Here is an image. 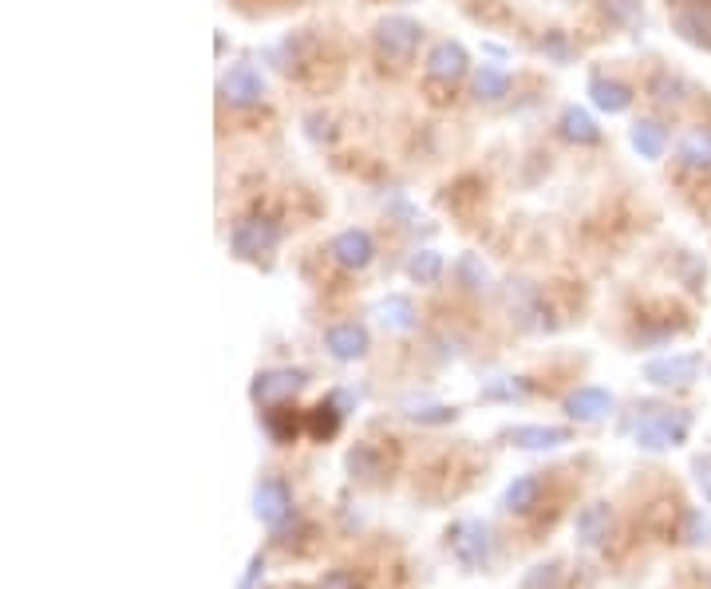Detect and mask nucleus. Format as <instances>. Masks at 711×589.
Masks as SVG:
<instances>
[{
  "label": "nucleus",
  "instance_id": "7",
  "mask_svg": "<svg viewBox=\"0 0 711 589\" xmlns=\"http://www.w3.org/2000/svg\"><path fill=\"white\" fill-rule=\"evenodd\" d=\"M305 384H309V373H305V368H269V373L253 376L249 396L258 403H265V408H273V403H281V400H293Z\"/></svg>",
  "mask_w": 711,
  "mask_h": 589
},
{
  "label": "nucleus",
  "instance_id": "22",
  "mask_svg": "<svg viewBox=\"0 0 711 589\" xmlns=\"http://www.w3.org/2000/svg\"><path fill=\"white\" fill-rule=\"evenodd\" d=\"M537 495H542V479H537V475H518L514 483L506 486V510L526 515V510L537 507Z\"/></svg>",
  "mask_w": 711,
  "mask_h": 589
},
{
  "label": "nucleus",
  "instance_id": "12",
  "mask_svg": "<svg viewBox=\"0 0 711 589\" xmlns=\"http://www.w3.org/2000/svg\"><path fill=\"white\" fill-rule=\"evenodd\" d=\"M613 408H617L613 392H608V388H597V384H585V388L566 396V412H569V420H578V424H597V420H605Z\"/></svg>",
  "mask_w": 711,
  "mask_h": 589
},
{
  "label": "nucleus",
  "instance_id": "11",
  "mask_svg": "<svg viewBox=\"0 0 711 589\" xmlns=\"http://www.w3.org/2000/svg\"><path fill=\"white\" fill-rule=\"evenodd\" d=\"M329 254L341 261L344 269H368L371 258H376V242H371L368 229L352 226V229H341V234L329 242Z\"/></svg>",
  "mask_w": 711,
  "mask_h": 589
},
{
  "label": "nucleus",
  "instance_id": "15",
  "mask_svg": "<svg viewBox=\"0 0 711 589\" xmlns=\"http://www.w3.org/2000/svg\"><path fill=\"white\" fill-rule=\"evenodd\" d=\"M506 439H510L514 447H522V451H554V447L569 444L573 435H569V427L522 424V427H510V432H506Z\"/></svg>",
  "mask_w": 711,
  "mask_h": 589
},
{
  "label": "nucleus",
  "instance_id": "31",
  "mask_svg": "<svg viewBox=\"0 0 711 589\" xmlns=\"http://www.w3.org/2000/svg\"><path fill=\"white\" fill-rule=\"evenodd\" d=\"M561 586V566L557 562H542L522 578V589H557Z\"/></svg>",
  "mask_w": 711,
  "mask_h": 589
},
{
  "label": "nucleus",
  "instance_id": "34",
  "mask_svg": "<svg viewBox=\"0 0 711 589\" xmlns=\"http://www.w3.org/2000/svg\"><path fill=\"white\" fill-rule=\"evenodd\" d=\"M348 467H352V475H364V479L380 475V459H376L371 447H356V451L348 456Z\"/></svg>",
  "mask_w": 711,
  "mask_h": 589
},
{
  "label": "nucleus",
  "instance_id": "32",
  "mask_svg": "<svg viewBox=\"0 0 711 589\" xmlns=\"http://www.w3.org/2000/svg\"><path fill=\"white\" fill-rule=\"evenodd\" d=\"M407 420H415V424H451L454 420V408H447V403H415V408H407Z\"/></svg>",
  "mask_w": 711,
  "mask_h": 589
},
{
  "label": "nucleus",
  "instance_id": "17",
  "mask_svg": "<svg viewBox=\"0 0 711 589\" xmlns=\"http://www.w3.org/2000/svg\"><path fill=\"white\" fill-rule=\"evenodd\" d=\"M578 542L589 550H597L608 542V534H613V507L608 503H589L585 510L578 515Z\"/></svg>",
  "mask_w": 711,
  "mask_h": 589
},
{
  "label": "nucleus",
  "instance_id": "13",
  "mask_svg": "<svg viewBox=\"0 0 711 589\" xmlns=\"http://www.w3.org/2000/svg\"><path fill=\"white\" fill-rule=\"evenodd\" d=\"M324 349H329L336 361L352 364V361H360V356H368L371 337H368V329H364V325L344 321V325H332V329L324 332Z\"/></svg>",
  "mask_w": 711,
  "mask_h": 589
},
{
  "label": "nucleus",
  "instance_id": "16",
  "mask_svg": "<svg viewBox=\"0 0 711 589\" xmlns=\"http://www.w3.org/2000/svg\"><path fill=\"white\" fill-rule=\"evenodd\" d=\"M676 158L691 175H711V127H691L676 146Z\"/></svg>",
  "mask_w": 711,
  "mask_h": 589
},
{
  "label": "nucleus",
  "instance_id": "18",
  "mask_svg": "<svg viewBox=\"0 0 711 589\" xmlns=\"http://www.w3.org/2000/svg\"><path fill=\"white\" fill-rule=\"evenodd\" d=\"M629 143L640 158L656 163V158H664V151H668V127L660 123V119H637V123L629 127Z\"/></svg>",
  "mask_w": 711,
  "mask_h": 589
},
{
  "label": "nucleus",
  "instance_id": "5",
  "mask_svg": "<svg viewBox=\"0 0 711 589\" xmlns=\"http://www.w3.org/2000/svg\"><path fill=\"white\" fill-rule=\"evenodd\" d=\"M672 32L691 48L711 52V0H676L672 9Z\"/></svg>",
  "mask_w": 711,
  "mask_h": 589
},
{
  "label": "nucleus",
  "instance_id": "3",
  "mask_svg": "<svg viewBox=\"0 0 711 589\" xmlns=\"http://www.w3.org/2000/svg\"><path fill=\"white\" fill-rule=\"evenodd\" d=\"M281 242V229L273 217H246V222H237L234 234H229V249H234V258L241 261H261L265 254H273Z\"/></svg>",
  "mask_w": 711,
  "mask_h": 589
},
{
  "label": "nucleus",
  "instance_id": "23",
  "mask_svg": "<svg viewBox=\"0 0 711 589\" xmlns=\"http://www.w3.org/2000/svg\"><path fill=\"white\" fill-rule=\"evenodd\" d=\"M407 273H412V281H419V285H431V281H439V273H443V254H439V249H415L412 261H407Z\"/></svg>",
  "mask_w": 711,
  "mask_h": 589
},
{
  "label": "nucleus",
  "instance_id": "19",
  "mask_svg": "<svg viewBox=\"0 0 711 589\" xmlns=\"http://www.w3.org/2000/svg\"><path fill=\"white\" fill-rule=\"evenodd\" d=\"M561 134H566L569 143H578V146H593V143H601V127H597V119L585 111V107H578V104H569L566 111H561Z\"/></svg>",
  "mask_w": 711,
  "mask_h": 589
},
{
  "label": "nucleus",
  "instance_id": "9",
  "mask_svg": "<svg viewBox=\"0 0 711 589\" xmlns=\"http://www.w3.org/2000/svg\"><path fill=\"white\" fill-rule=\"evenodd\" d=\"M253 515H258L265 527H281V522L293 515V495H289V486H285V479H277V475L261 479L258 491H253Z\"/></svg>",
  "mask_w": 711,
  "mask_h": 589
},
{
  "label": "nucleus",
  "instance_id": "2",
  "mask_svg": "<svg viewBox=\"0 0 711 589\" xmlns=\"http://www.w3.org/2000/svg\"><path fill=\"white\" fill-rule=\"evenodd\" d=\"M703 373V356L700 352H672V356H656L640 368V376L652 384V388H688L696 384Z\"/></svg>",
  "mask_w": 711,
  "mask_h": 589
},
{
  "label": "nucleus",
  "instance_id": "6",
  "mask_svg": "<svg viewBox=\"0 0 711 589\" xmlns=\"http://www.w3.org/2000/svg\"><path fill=\"white\" fill-rule=\"evenodd\" d=\"M447 538H451V554L463 562L466 569L486 566V558H490V527H486V522L463 518V522H454Z\"/></svg>",
  "mask_w": 711,
  "mask_h": 589
},
{
  "label": "nucleus",
  "instance_id": "14",
  "mask_svg": "<svg viewBox=\"0 0 711 589\" xmlns=\"http://www.w3.org/2000/svg\"><path fill=\"white\" fill-rule=\"evenodd\" d=\"M589 104L605 115H625L632 107V87L597 72V75H589Z\"/></svg>",
  "mask_w": 711,
  "mask_h": 589
},
{
  "label": "nucleus",
  "instance_id": "8",
  "mask_svg": "<svg viewBox=\"0 0 711 589\" xmlns=\"http://www.w3.org/2000/svg\"><path fill=\"white\" fill-rule=\"evenodd\" d=\"M217 92H222V99L234 107H258L261 99H265V80H261V72L253 63H234V68L222 75Z\"/></svg>",
  "mask_w": 711,
  "mask_h": 589
},
{
  "label": "nucleus",
  "instance_id": "35",
  "mask_svg": "<svg viewBox=\"0 0 711 589\" xmlns=\"http://www.w3.org/2000/svg\"><path fill=\"white\" fill-rule=\"evenodd\" d=\"M691 471H696V486L703 491V498L711 503V456H700L696 463H691Z\"/></svg>",
  "mask_w": 711,
  "mask_h": 589
},
{
  "label": "nucleus",
  "instance_id": "1",
  "mask_svg": "<svg viewBox=\"0 0 711 589\" xmlns=\"http://www.w3.org/2000/svg\"><path fill=\"white\" fill-rule=\"evenodd\" d=\"M637 420H632V444L640 451H668V447H680L691 432V412L680 408H637Z\"/></svg>",
  "mask_w": 711,
  "mask_h": 589
},
{
  "label": "nucleus",
  "instance_id": "33",
  "mask_svg": "<svg viewBox=\"0 0 711 589\" xmlns=\"http://www.w3.org/2000/svg\"><path fill=\"white\" fill-rule=\"evenodd\" d=\"M684 538H688L691 546L711 542V518L703 515V510H688V515H684Z\"/></svg>",
  "mask_w": 711,
  "mask_h": 589
},
{
  "label": "nucleus",
  "instance_id": "21",
  "mask_svg": "<svg viewBox=\"0 0 711 589\" xmlns=\"http://www.w3.org/2000/svg\"><path fill=\"white\" fill-rule=\"evenodd\" d=\"M471 87H474V99H483V104H498V99H506V95H510V75H506L502 68H495V63H483V68L474 72Z\"/></svg>",
  "mask_w": 711,
  "mask_h": 589
},
{
  "label": "nucleus",
  "instance_id": "4",
  "mask_svg": "<svg viewBox=\"0 0 711 589\" xmlns=\"http://www.w3.org/2000/svg\"><path fill=\"white\" fill-rule=\"evenodd\" d=\"M419 40L423 28L412 16H388V21L376 24V48H380L383 60L407 63L415 56V48H419Z\"/></svg>",
  "mask_w": 711,
  "mask_h": 589
},
{
  "label": "nucleus",
  "instance_id": "20",
  "mask_svg": "<svg viewBox=\"0 0 711 589\" xmlns=\"http://www.w3.org/2000/svg\"><path fill=\"white\" fill-rule=\"evenodd\" d=\"M376 317H380V325L388 332H412L415 329V305L412 297H403V293H392V297H383L380 305H376Z\"/></svg>",
  "mask_w": 711,
  "mask_h": 589
},
{
  "label": "nucleus",
  "instance_id": "28",
  "mask_svg": "<svg viewBox=\"0 0 711 589\" xmlns=\"http://www.w3.org/2000/svg\"><path fill=\"white\" fill-rule=\"evenodd\" d=\"M265 427L277 444H293V435H297V415L285 412V408H273V412H265Z\"/></svg>",
  "mask_w": 711,
  "mask_h": 589
},
{
  "label": "nucleus",
  "instance_id": "24",
  "mask_svg": "<svg viewBox=\"0 0 711 589\" xmlns=\"http://www.w3.org/2000/svg\"><path fill=\"white\" fill-rule=\"evenodd\" d=\"M454 278H459V285L471 293H483L486 285H490V273H486V266L474 254H463V258L454 261Z\"/></svg>",
  "mask_w": 711,
  "mask_h": 589
},
{
  "label": "nucleus",
  "instance_id": "26",
  "mask_svg": "<svg viewBox=\"0 0 711 589\" xmlns=\"http://www.w3.org/2000/svg\"><path fill=\"white\" fill-rule=\"evenodd\" d=\"M601 9L613 24L620 28H637L644 21V0H601Z\"/></svg>",
  "mask_w": 711,
  "mask_h": 589
},
{
  "label": "nucleus",
  "instance_id": "30",
  "mask_svg": "<svg viewBox=\"0 0 711 589\" xmlns=\"http://www.w3.org/2000/svg\"><path fill=\"white\" fill-rule=\"evenodd\" d=\"M542 52H546V60L561 63V68H566V63H573V56H578L566 32H546V36H542Z\"/></svg>",
  "mask_w": 711,
  "mask_h": 589
},
{
  "label": "nucleus",
  "instance_id": "25",
  "mask_svg": "<svg viewBox=\"0 0 711 589\" xmlns=\"http://www.w3.org/2000/svg\"><path fill=\"white\" fill-rule=\"evenodd\" d=\"M341 408L336 403H320V408H312L309 412V432H312V439H332V435L341 432Z\"/></svg>",
  "mask_w": 711,
  "mask_h": 589
},
{
  "label": "nucleus",
  "instance_id": "29",
  "mask_svg": "<svg viewBox=\"0 0 711 589\" xmlns=\"http://www.w3.org/2000/svg\"><path fill=\"white\" fill-rule=\"evenodd\" d=\"M649 92H652V99H660V104H676V99L684 95V80L672 72H656L649 83Z\"/></svg>",
  "mask_w": 711,
  "mask_h": 589
},
{
  "label": "nucleus",
  "instance_id": "27",
  "mask_svg": "<svg viewBox=\"0 0 711 589\" xmlns=\"http://www.w3.org/2000/svg\"><path fill=\"white\" fill-rule=\"evenodd\" d=\"M530 392L526 380H514V376H498L483 388V400H522Z\"/></svg>",
  "mask_w": 711,
  "mask_h": 589
},
{
  "label": "nucleus",
  "instance_id": "10",
  "mask_svg": "<svg viewBox=\"0 0 711 589\" xmlns=\"http://www.w3.org/2000/svg\"><path fill=\"white\" fill-rule=\"evenodd\" d=\"M471 72V56H466V48L459 40H439L427 52V75L431 80H439V83H459L463 75Z\"/></svg>",
  "mask_w": 711,
  "mask_h": 589
},
{
  "label": "nucleus",
  "instance_id": "36",
  "mask_svg": "<svg viewBox=\"0 0 711 589\" xmlns=\"http://www.w3.org/2000/svg\"><path fill=\"white\" fill-rule=\"evenodd\" d=\"M261 574H265V558H261V554H253V558H249L246 578H241V589H253V586H258Z\"/></svg>",
  "mask_w": 711,
  "mask_h": 589
}]
</instances>
